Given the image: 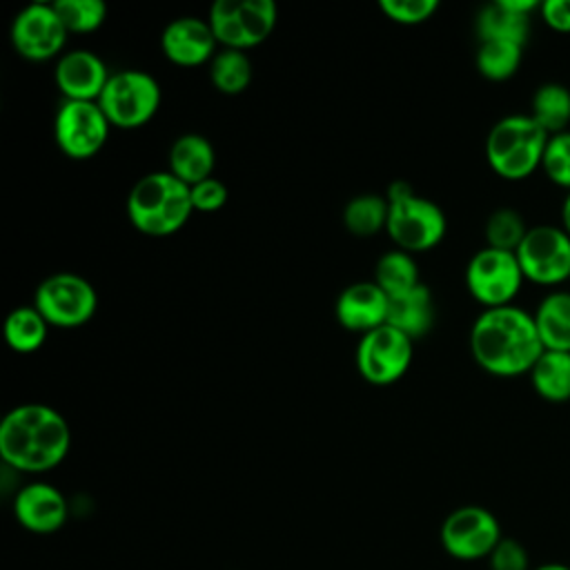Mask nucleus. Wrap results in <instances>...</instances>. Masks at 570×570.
<instances>
[{"mask_svg":"<svg viewBox=\"0 0 570 570\" xmlns=\"http://www.w3.org/2000/svg\"><path fill=\"white\" fill-rule=\"evenodd\" d=\"M474 361L494 376L528 374L543 354L532 314L517 305L483 309L470 330Z\"/></svg>","mask_w":570,"mask_h":570,"instance_id":"1","label":"nucleus"},{"mask_svg":"<svg viewBox=\"0 0 570 570\" xmlns=\"http://www.w3.org/2000/svg\"><path fill=\"white\" fill-rule=\"evenodd\" d=\"M71 430L65 416L45 403H22L0 421V456L18 472H47L67 456Z\"/></svg>","mask_w":570,"mask_h":570,"instance_id":"2","label":"nucleus"},{"mask_svg":"<svg viewBox=\"0 0 570 570\" xmlns=\"http://www.w3.org/2000/svg\"><path fill=\"white\" fill-rule=\"evenodd\" d=\"M191 189L171 171H151L136 180L127 196L131 225L147 236H169L191 216Z\"/></svg>","mask_w":570,"mask_h":570,"instance_id":"3","label":"nucleus"},{"mask_svg":"<svg viewBox=\"0 0 570 570\" xmlns=\"http://www.w3.org/2000/svg\"><path fill=\"white\" fill-rule=\"evenodd\" d=\"M548 138L530 114L505 116L485 138L488 165L505 180H523L541 167Z\"/></svg>","mask_w":570,"mask_h":570,"instance_id":"4","label":"nucleus"},{"mask_svg":"<svg viewBox=\"0 0 570 570\" xmlns=\"http://www.w3.org/2000/svg\"><path fill=\"white\" fill-rule=\"evenodd\" d=\"M387 205L390 212L385 232L399 245V249L407 254L425 252L443 240L448 229L443 209L436 203L416 196L405 180L390 185Z\"/></svg>","mask_w":570,"mask_h":570,"instance_id":"5","label":"nucleus"},{"mask_svg":"<svg viewBox=\"0 0 570 570\" xmlns=\"http://www.w3.org/2000/svg\"><path fill=\"white\" fill-rule=\"evenodd\" d=\"M111 127L138 129L147 125L160 107L158 80L140 69L114 71L98 98Z\"/></svg>","mask_w":570,"mask_h":570,"instance_id":"6","label":"nucleus"},{"mask_svg":"<svg viewBox=\"0 0 570 570\" xmlns=\"http://www.w3.org/2000/svg\"><path fill=\"white\" fill-rule=\"evenodd\" d=\"M98 305L94 285L69 272L47 276L33 294V307L53 327H80L91 321Z\"/></svg>","mask_w":570,"mask_h":570,"instance_id":"7","label":"nucleus"},{"mask_svg":"<svg viewBox=\"0 0 570 570\" xmlns=\"http://www.w3.org/2000/svg\"><path fill=\"white\" fill-rule=\"evenodd\" d=\"M525 276L517 261L514 252H503L494 247L479 249L465 267V285L468 292L488 307L512 305L519 294Z\"/></svg>","mask_w":570,"mask_h":570,"instance_id":"8","label":"nucleus"},{"mask_svg":"<svg viewBox=\"0 0 570 570\" xmlns=\"http://www.w3.org/2000/svg\"><path fill=\"white\" fill-rule=\"evenodd\" d=\"M443 550L459 561L488 559L503 539L497 517L481 505H461L452 510L439 532Z\"/></svg>","mask_w":570,"mask_h":570,"instance_id":"9","label":"nucleus"},{"mask_svg":"<svg viewBox=\"0 0 570 570\" xmlns=\"http://www.w3.org/2000/svg\"><path fill=\"white\" fill-rule=\"evenodd\" d=\"M514 254L525 281L537 285L570 281V236L561 225L530 227Z\"/></svg>","mask_w":570,"mask_h":570,"instance_id":"10","label":"nucleus"},{"mask_svg":"<svg viewBox=\"0 0 570 570\" xmlns=\"http://www.w3.org/2000/svg\"><path fill=\"white\" fill-rule=\"evenodd\" d=\"M109 120L98 102L65 100L53 118V138L62 154L82 160L96 156L109 138Z\"/></svg>","mask_w":570,"mask_h":570,"instance_id":"11","label":"nucleus"},{"mask_svg":"<svg viewBox=\"0 0 570 570\" xmlns=\"http://www.w3.org/2000/svg\"><path fill=\"white\" fill-rule=\"evenodd\" d=\"M412 363V338L390 325H381L361 336L356 345V367L372 385L399 381Z\"/></svg>","mask_w":570,"mask_h":570,"instance_id":"12","label":"nucleus"},{"mask_svg":"<svg viewBox=\"0 0 570 570\" xmlns=\"http://www.w3.org/2000/svg\"><path fill=\"white\" fill-rule=\"evenodd\" d=\"M67 29L53 9V2H36L18 11L11 22V45L27 60L56 58L67 40Z\"/></svg>","mask_w":570,"mask_h":570,"instance_id":"13","label":"nucleus"},{"mask_svg":"<svg viewBox=\"0 0 570 570\" xmlns=\"http://www.w3.org/2000/svg\"><path fill=\"white\" fill-rule=\"evenodd\" d=\"M13 514L24 530L33 534H51L65 525L69 505L56 485L33 481L16 492Z\"/></svg>","mask_w":570,"mask_h":570,"instance_id":"14","label":"nucleus"},{"mask_svg":"<svg viewBox=\"0 0 570 570\" xmlns=\"http://www.w3.org/2000/svg\"><path fill=\"white\" fill-rule=\"evenodd\" d=\"M109 71L105 62L89 49H73L58 58L56 62V85L62 91L65 100H87L98 102Z\"/></svg>","mask_w":570,"mask_h":570,"instance_id":"15","label":"nucleus"},{"mask_svg":"<svg viewBox=\"0 0 570 570\" xmlns=\"http://www.w3.org/2000/svg\"><path fill=\"white\" fill-rule=\"evenodd\" d=\"M387 294L374 281H358L347 285L336 298V321L350 330L367 334L387 321Z\"/></svg>","mask_w":570,"mask_h":570,"instance_id":"16","label":"nucleus"},{"mask_svg":"<svg viewBox=\"0 0 570 570\" xmlns=\"http://www.w3.org/2000/svg\"><path fill=\"white\" fill-rule=\"evenodd\" d=\"M160 47L174 65L196 67L214 58L216 38L207 20L185 16L171 20L163 29Z\"/></svg>","mask_w":570,"mask_h":570,"instance_id":"17","label":"nucleus"},{"mask_svg":"<svg viewBox=\"0 0 570 570\" xmlns=\"http://www.w3.org/2000/svg\"><path fill=\"white\" fill-rule=\"evenodd\" d=\"M541 7L539 0H497L476 16L479 40H505L525 45L530 33V13Z\"/></svg>","mask_w":570,"mask_h":570,"instance_id":"18","label":"nucleus"},{"mask_svg":"<svg viewBox=\"0 0 570 570\" xmlns=\"http://www.w3.org/2000/svg\"><path fill=\"white\" fill-rule=\"evenodd\" d=\"M432 321H434V305H432V292L428 285L419 283L410 292L390 296L385 325L399 330L407 338L414 341L423 336L432 327Z\"/></svg>","mask_w":570,"mask_h":570,"instance_id":"19","label":"nucleus"},{"mask_svg":"<svg viewBox=\"0 0 570 570\" xmlns=\"http://www.w3.org/2000/svg\"><path fill=\"white\" fill-rule=\"evenodd\" d=\"M216 165V151L212 142L200 134H185L174 140L169 149V171L185 185L212 178Z\"/></svg>","mask_w":570,"mask_h":570,"instance_id":"20","label":"nucleus"},{"mask_svg":"<svg viewBox=\"0 0 570 570\" xmlns=\"http://www.w3.org/2000/svg\"><path fill=\"white\" fill-rule=\"evenodd\" d=\"M532 318L543 350L570 352V292L546 294Z\"/></svg>","mask_w":570,"mask_h":570,"instance_id":"21","label":"nucleus"},{"mask_svg":"<svg viewBox=\"0 0 570 570\" xmlns=\"http://www.w3.org/2000/svg\"><path fill=\"white\" fill-rule=\"evenodd\" d=\"M534 392L552 403L570 399V352L543 350L528 372Z\"/></svg>","mask_w":570,"mask_h":570,"instance_id":"22","label":"nucleus"},{"mask_svg":"<svg viewBox=\"0 0 570 570\" xmlns=\"http://www.w3.org/2000/svg\"><path fill=\"white\" fill-rule=\"evenodd\" d=\"M530 116L548 136L568 131V125H570V89L559 85V82L541 85L532 96Z\"/></svg>","mask_w":570,"mask_h":570,"instance_id":"23","label":"nucleus"},{"mask_svg":"<svg viewBox=\"0 0 570 570\" xmlns=\"http://www.w3.org/2000/svg\"><path fill=\"white\" fill-rule=\"evenodd\" d=\"M47 330L49 323L33 305L16 307L4 318V341L11 350L22 354L38 350L47 338Z\"/></svg>","mask_w":570,"mask_h":570,"instance_id":"24","label":"nucleus"},{"mask_svg":"<svg viewBox=\"0 0 570 570\" xmlns=\"http://www.w3.org/2000/svg\"><path fill=\"white\" fill-rule=\"evenodd\" d=\"M374 283L387 294V298L416 287L421 281L412 254L403 249H392L383 254L374 267Z\"/></svg>","mask_w":570,"mask_h":570,"instance_id":"25","label":"nucleus"},{"mask_svg":"<svg viewBox=\"0 0 570 570\" xmlns=\"http://www.w3.org/2000/svg\"><path fill=\"white\" fill-rule=\"evenodd\" d=\"M209 78L220 94H240L252 82V60L240 49H223L209 62Z\"/></svg>","mask_w":570,"mask_h":570,"instance_id":"26","label":"nucleus"},{"mask_svg":"<svg viewBox=\"0 0 570 570\" xmlns=\"http://www.w3.org/2000/svg\"><path fill=\"white\" fill-rule=\"evenodd\" d=\"M387 198L376 194L354 196L343 209V223L354 236H374L387 227Z\"/></svg>","mask_w":570,"mask_h":570,"instance_id":"27","label":"nucleus"},{"mask_svg":"<svg viewBox=\"0 0 570 570\" xmlns=\"http://www.w3.org/2000/svg\"><path fill=\"white\" fill-rule=\"evenodd\" d=\"M523 60V47L505 40H483L476 49V69L488 80H508Z\"/></svg>","mask_w":570,"mask_h":570,"instance_id":"28","label":"nucleus"},{"mask_svg":"<svg viewBox=\"0 0 570 570\" xmlns=\"http://www.w3.org/2000/svg\"><path fill=\"white\" fill-rule=\"evenodd\" d=\"M236 20L243 49L256 47L274 31L276 4L272 0H236Z\"/></svg>","mask_w":570,"mask_h":570,"instance_id":"29","label":"nucleus"},{"mask_svg":"<svg viewBox=\"0 0 570 570\" xmlns=\"http://www.w3.org/2000/svg\"><path fill=\"white\" fill-rule=\"evenodd\" d=\"M528 225L523 216L512 207H499L490 214L485 223V240L488 247L503 249V252H517L521 240L528 234Z\"/></svg>","mask_w":570,"mask_h":570,"instance_id":"30","label":"nucleus"},{"mask_svg":"<svg viewBox=\"0 0 570 570\" xmlns=\"http://www.w3.org/2000/svg\"><path fill=\"white\" fill-rule=\"evenodd\" d=\"M53 9L69 33L96 31L107 20V7L100 0H56Z\"/></svg>","mask_w":570,"mask_h":570,"instance_id":"31","label":"nucleus"},{"mask_svg":"<svg viewBox=\"0 0 570 570\" xmlns=\"http://www.w3.org/2000/svg\"><path fill=\"white\" fill-rule=\"evenodd\" d=\"M541 169L552 185L570 191V129L548 138Z\"/></svg>","mask_w":570,"mask_h":570,"instance_id":"32","label":"nucleus"},{"mask_svg":"<svg viewBox=\"0 0 570 570\" xmlns=\"http://www.w3.org/2000/svg\"><path fill=\"white\" fill-rule=\"evenodd\" d=\"M436 0H381V11L399 24H419L434 16Z\"/></svg>","mask_w":570,"mask_h":570,"instance_id":"33","label":"nucleus"},{"mask_svg":"<svg viewBox=\"0 0 570 570\" xmlns=\"http://www.w3.org/2000/svg\"><path fill=\"white\" fill-rule=\"evenodd\" d=\"M490 570H532L525 546L512 537H503L488 557Z\"/></svg>","mask_w":570,"mask_h":570,"instance_id":"34","label":"nucleus"},{"mask_svg":"<svg viewBox=\"0 0 570 570\" xmlns=\"http://www.w3.org/2000/svg\"><path fill=\"white\" fill-rule=\"evenodd\" d=\"M191 189V205L198 212H216L227 203V187L218 178H205Z\"/></svg>","mask_w":570,"mask_h":570,"instance_id":"35","label":"nucleus"},{"mask_svg":"<svg viewBox=\"0 0 570 570\" xmlns=\"http://www.w3.org/2000/svg\"><path fill=\"white\" fill-rule=\"evenodd\" d=\"M539 13L550 29L570 33V0H546L541 2Z\"/></svg>","mask_w":570,"mask_h":570,"instance_id":"36","label":"nucleus"},{"mask_svg":"<svg viewBox=\"0 0 570 570\" xmlns=\"http://www.w3.org/2000/svg\"><path fill=\"white\" fill-rule=\"evenodd\" d=\"M561 227L570 236V191L566 194V198L561 203Z\"/></svg>","mask_w":570,"mask_h":570,"instance_id":"37","label":"nucleus"},{"mask_svg":"<svg viewBox=\"0 0 570 570\" xmlns=\"http://www.w3.org/2000/svg\"><path fill=\"white\" fill-rule=\"evenodd\" d=\"M532 570H570V566H568V563H561V561H546V563L534 566Z\"/></svg>","mask_w":570,"mask_h":570,"instance_id":"38","label":"nucleus"}]
</instances>
